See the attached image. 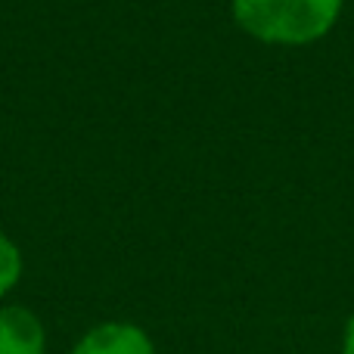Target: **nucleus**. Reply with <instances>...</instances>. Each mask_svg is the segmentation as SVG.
<instances>
[{
  "label": "nucleus",
  "instance_id": "nucleus-2",
  "mask_svg": "<svg viewBox=\"0 0 354 354\" xmlns=\"http://www.w3.org/2000/svg\"><path fill=\"white\" fill-rule=\"evenodd\" d=\"M68 354H156V342L140 324L103 320L81 333Z\"/></svg>",
  "mask_w": 354,
  "mask_h": 354
},
{
  "label": "nucleus",
  "instance_id": "nucleus-5",
  "mask_svg": "<svg viewBox=\"0 0 354 354\" xmlns=\"http://www.w3.org/2000/svg\"><path fill=\"white\" fill-rule=\"evenodd\" d=\"M339 354H354V311H351V317L345 320L342 345H339Z\"/></svg>",
  "mask_w": 354,
  "mask_h": 354
},
{
  "label": "nucleus",
  "instance_id": "nucleus-4",
  "mask_svg": "<svg viewBox=\"0 0 354 354\" xmlns=\"http://www.w3.org/2000/svg\"><path fill=\"white\" fill-rule=\"evenodd\" d=\"M22 268H25V261H22L19 245L12 243L6 233H0V299H6V295L19 286Z\"/></svg>",
  "mask_w": 354,
  "mask_h": 354
},
{
  "label": "nucleus",
  "instance_id": "nucleus-1",
  "mask_svg": "<svg viewBox=\"0 0 354 354\" xmlns=\"http://www.w3.org/2000/svg\"><path fill=\"white\" fill-rule=\"evenodd\" d=\"M345 0H233L236 25L264 44H299L320 41L336 25Z\"/></svg>",
  "mask_w": 354,
  "mask_h": 354
},
{
  "label": "nucleus",
  "instance_id": "nucleus-3",
  "mask_svg": "<svg viewBox=\"0 0 354 354\" xmlns=\"http://www.w3.org/2000/svg\"><path fill=\"white\" fill-rule=\"evenodd\" d=\"M0 354H47V330L31 308L0 305Z\"/></svg>",
  "mask_w": 354,
  "mask_h": 354
}]
</instances>
